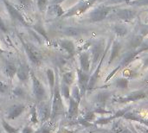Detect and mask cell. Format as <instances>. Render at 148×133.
I'll return each mask as SVG.
<instances>
[{
    "instance_id": "25",
    "label": "cell",
    "mask_w": 148,
    "mask_h": 133,
    "mask_svg": "<svg viewBox=\"0 0 148 133\" xmlns=\"http://www.w3.org/2000/svg\"><path fill=\"white\" fill-rule=\"evenodd\" d=\"M144 38L140 35L139 34H135L134 35L132 36V38L130 39L129 41V47H130V49H135L137 48L143 42Z\"/></svg>"
},
{
    "instance_id": "47",
    "label": "cell",
    "mask_w": 148,
    "mask_h": 133,
    "mask_svg": "<svg viewBox=\"0 0 148 133\" xmlns=\"http://www.w3.org/2000/svg\"><path fill=\"white\" fill-rule=\"evenodd\" d=\"M127 1H130V0H112L111 2H112V3H121V2H127Z\"/></svg>"
},
{
    "instance_id": "33",
    "label": "cell",
    "mask_w": 148,
    "mask_h": 133,
    "mask_svg": "<svg viewBox=\"0 0 148 133\" xmlns=\"http://www.w3.org/2000/svg\"><path fill=\"white\" fill-rule=\"evenodd\" d=\"M34 29H35L36 32H38L42 36H43L46 40H49V37H48V35H47V32L45 31V29H44L43 27H42V24L40 22L36 23L34 25Z\"/></svg>"
},
{
    "instance_id": "48",
    "label": "cell",
    "mask_w": 148,
    "mask_h": 133,
    "mask_svg": "<svg viewBox=\"0 0 148 133\" xmlns=\"http://www.w3.org/2000/svg\"><path fill=\"white\" fill-rule=\"evenodd\" d=\"M145 81L147 82V83H148V75L146 77V79H145Z\"/></svg>"
},
{
    "instance_id": "42",
    "label": "cell",
    "mask_w": 148,
    "mask_h": 133,
    "mask_svg": "<svg viewBox=\"0 0 148 133\" xmlns=\"http://www.w3.org/2000/svg\"><path fill=\"white\" fill-rule=\"evenodd\" d=\"M8 91V86L0 80V94H4Z\"/></svg>"
},
{
    "instance_id": "35",
    "label": "cell",
    "mask_w": 148,
    "mask_h": 133,
    "mask_svg": "<svg viewBox=\"0 0 148 133\" xmlns=\"http://www.w3.org/2000/svg\"><path fill=\"white\" fill-rule=\"evenodd\" d=\"M75 101H77V102H81V100H82V95H81V92H80V89H79V87H78V86L77 87H75L73 89H72V92H71V95H70Z\"/></svg>"
},
{
    "instance_id": "10",
    "label": "cell",
    "mask_w": 148,
    "mask_h": 133,
    "mask_svg": "<svg viewBox=\"0 0 148 133\" xmlns=\"http://www.w3.org/2000/svg\"><path fill=\"white\" fill-rule=\"evenodd\" d=\"M76 75L78 80V87L81 92L82 97H84L86 92L88 89V83L90 79V74L82 71L81 68L76 69Z\"/></svg>"
},
{
    "instance_id": "11",
    "label": "cell",
    "mask_w": 148,
    "mask_h": 133,
    "mask_svg": "<svg viewBox=\"0 0 148 133\" xmlns=\"http://www.w3.org/2000/svg\"><path fill=\"white\" fill-rule=\"evenodd\" d=\"M2 1L3 2V3H4V5H5L6 9H7V10H8L10 16V17L14 21H16V22L22 23L24 26H28L29 25L28 23L26 22V20L24 19V17L23 16V15L21 14V12L14 5H12L8 0H2Z\"/></svg>"
},
{
    "instance_id": "8",
    "label": "cell",
    "mask_w": 148,
    "mask_h": 133,
    "mask_svg": "<svg viewBox=\"0 0 148 133\" xmlns=\"http://www.w3.org/2000/svg\"><path fill=\"white\" fill-rule=\"evenodd\" d=\"M110 46H111V40L109 41V42L108 43V45H106V48H105V51H104V54L102 55V57L101 58L99 63L97 64L96 68H95V71L93 73V74L90 75V79H89V83H88V90H91L93 89L95 85L97 84L98 80H99V78H100V74H101V67H102V64L104 62V60L106 59V56L108 55V50L110 49Z\"/></svg>"
},
{
    "instance_id": "3",
    "label": "cell",
    "mask_w": 148,
    "mask_h": 133,
    "mask_svg": "<svg viewBox=\"0 0 148 133\" xmlns=\"http://www.w3.org/2000/svg\"><path fill=\"white\" fill-rule=\"evenodd\" d=\"M96 0H82L78 3H76L75 6H73L71 9H69L68 11L64 13V15L62 16V18H68V17H72L75 16L82 15L85 13L88 9H90Z\"/></svg>"
},
{
    "instance_id": "26",
    "label": "cell",
    "mask_w": 148,
    "mask_h": 133,
    "mask_svg": "<svg viewBox=\"0 0 148 133\" xmlns=\"http://www.w3.org/2000/svg\"><path fill=\"white\" fill-rule=\"evenodd\" d=\"M75 76H76V74L73 71H69V72L64 73L62 74V83H64V84H66V85L70 87L74 83V81L75 80Z\"/></svg>"
},
{
    "instance_id": "43",
    "label": "cell",
    "mask_w": 148,
    "mask_h": 133,
    "mask_svg": "<svg viewBox=\"0 0 148 133\" xmlns=\"http://www.w3.org/2000/svg\"><path fill=\"white\" fill-rule=\"evenodd\" d=\"M0 30L3 31V32H4V33H7V31H8L7 27H6L4 22H3V20L2 19L1 16H0Z\"/></svg>"
},
{
    "instance_id": "50",
    "label": "cell",
    "mask_w": 148,
    "mask_h": 133,
    "mask_svg": "<svg viewBox=\"0 0 148 133\" xmlns=\"http://www.w3.org/2000/svg\"><path fill=\"white\" fill-rule=\"evenodd\" d=\"M147 23H148V19H147Z\"/></svg>"
},
{
    "instance_id": "34",
    "label": "cell",
    "mask_w": 148,
    "mask_h": 133,
    "mask_svg": "<svg viewBox=\"0 0 148 133\" xmlns=\"http://www.w3.org/2000/svg\"><path fill=\"white\" fill-rule=\"evenodd\" d=\"M85 30L83 29H76V28H69L65 30V34L68 35H72V36H76L79 35L82 33H84Z\"/></svg>"
},
{
    "instance_id": "18",
    "label": "cell",
    "mask_w": 148,
    "mask_h": 133,
    "mask_svg": "<svg viewBox=\"0 0 148 133\" xmlns=\"http://www.w3.org/2000/svg\"><path fill=\"white\" fill-rule=\"evenodd\" d=\"M58 43H59V46H61L69 54V55L70 57H73L75 55L76 48H75V45L73 42V41L68 40V39H63V40H59Z\"/></svg>"
},
{
    "instance_id": "19",
    "label": "cell",
    "mask_w": 148,
    "mask_h": 133,
    "mask_svg": "<svg viewBox=\"0 0 148 133\" xmlns=\"http://www.w3.org/2000/svg\"><path fill=\"white\" fill-rule=\"evenodd\" d=\"M113 131L115 133H139L135 130V127L134 126V125L130 124L129 127L125 126L123 124H121L120 121H116L114 124L113 126Z\"/></svg>"
},
{
    "instance_id": "12",
    "label": "cell",
    "mask_w": 148,
    "mask_h": 133,
    "mask_svg": "<svg viewBox=\"0 0 148 133\" xmlns=\"http://www.w3.org/2000/svg\"><path fill=\"white\" fill-rule=\"evenodd\" d=\"M130 110V107H127L126 109H122V110H119L118 112H116L114 114H113L112 116H109V117H103V118H101L99 119H97L95 124V125H107V124H109L113 121H115L117 120L118 119H121V118H123V116Z\"/></svg>"
},
{
    "instance_id": "2",
    "label": "cell",
    "mask_w": 148,
    "mask_h": 133,
    "mask_svg": "<svg viewBox=\"0 0 148 133\" xmlns=\"http://www.w3.org/2000/svg\"><path fill=\"white\" fill-rule=\"evenodd\" d=\"M116 8L114 6H111V5H100L98 7H96L95 9H94L88 15L89 16V20L92 23H98V22H101L103 20H105L109 14L114 10Z\"/></svg>"
},
{
    "instance_id": "29",
    "label": "cell",
    "mask_w": 148,
    "mask_h": 133,
    "mask_svg": "<svg viewBox=\"0 0 148 133\" xmlns=\"http://www.w3.org/2000/svg\"><path fill=\"white\" fill-rule=\"evenodd\" d=\"M136 33L141 35L143 38L148 36V23H139L136 27Z\"/></svg>"
},
{
    "instance_id": "15",
    "label": "cell",
    "mask_w": 148,
    "mask_h": 133,
    "mask_svg": "<svg viewBox=\"0 0 148 133\" xmlns=\"http://www.w3.org/2000/svg\"><path fill=\"white\" fill-rule=\"evenodd\" d=\"M122 48V44L121 42L119 41V39L115 38L114 40V42L111 43V47H110V56L108 59V65H111L113 63V61L118 57L121 50Z\"/></svg>"
},
{
    "instance_id": "38",
    "label": "cell",
    "mask_w": 148,
    "mask_h": 133,
    "mask_svg": "<svg viewBox=\"0 0 148 133\" xmlns=\"http://www.w3.org/2000/svg\"><path fill=\"white\" fill-rule=\"evenodd\" d=\"M23 9H29L30 7V0H16Z\"/></svg>"
},
{
    "instance_id": "23",
    "label": "cell",
    "mask_w": 148,
    "mask_h": 133,
    "mask_svg": "<svg viewBox=\"0 0 148 133\" xmlns=\"http://www.w3.org/2000/svg\"><path fill=\"white\" fill-rule=\"evenodd\" d=\"M16 69H17V67H16V65L14 63H12V62L6 63L5 67H4V72L10 80H12L14 78V76L16 74Z\"/></svg>"
},
{
    "instance_id": "13",
    "label": "cell",
    "mask_w": 148,
    "mask_h": 133,
    "mask_svg": "<svg viewBox=\"0 0 148 133\" xmlns=\"http://www.w3.org/2000/svg\"><path fill=\"white\" fill-rule=\"evenodd\" d=\"M38 118L42 122H46L49 119H50L51 117V106H49V104H48L45 101H42L40 103L39 110L37 112Z\"/></svg>"
},
{
    "instance_id": "40",
    "label": "cell",
    "mask_w": 148,
    "mask_h": 133,
    "mask_svg": "<svg viewBox=\"0 0 148 133\" xmlns=\"http://www.w3.org/2000/svg\"><path fill=\"white\" fill-rule=\"evenodd\" d=\"M138 48L141 50L142 53H143V52H146V51H148V39H147V40H143L142 43H141Z\"/></svg>"
},
{
    "instance_id": "49",
    "label": "cell",
    "mask_w": 148,
    "mask_h": 133,
    "mask_svg": "<svg viewBox=\"0 0 148 133\" xmlns=\"http://www.w3.org/2000/svg\"><path fill=\"white\" fill-rule=\"evenodd\" d=\"M2 52H3V51H2V49H1V48H0V54H2Z\"/></svg>"
},
{
    "instance_id": "46",
    "label": "cell",
    "mask_w": 148,
    "mask_h": 133,
    "mask_svg": "<svg viewBox=\"0 0 148 133\" xmlns=\"http://www.w3.org/2000/svg\"><path fill=\"white\" fill-rule=\"evenodd\" d=\"M148 67V56L147 57H146L145 59H144V61H143V68H147Z\"/></svg>"
},
{
    "instance_id": "27",
    "label": "cell",
    "mask_w": 148,
    "mask_h": 133,
    "mask_svg": "<svg viewBox=\"0 0 148 133\" xmlns=\"http://www.w3.org/2000/svg\"><path fill=\"white\" fill-rule=\"evenodd\" d=\"M46 75L49 80V88H50V94L52 96L53 93V90H54V87L56 84V75H55V72L53 71V69L49 68L46 71Z\"/></svg>"
},
{
    "instance_id": "9",
    "label": "cell",
    "mask_w": 148,
    "mask_h": 133,
    "mask_svg": "<svg viewBox=\"0 0 148 133\" xmlns=\"http://www.w3.org/2000/svg\"><path fill=\"white\" fill-rule=\"evenodd\" d=\"M114 11H115V16L118 19L128 23L134 20L138 15L137 10L132 8H119V9H115Z\"/></svg>"
},
{
    "instance_id": "20",
    "label": "cell",
    "mask_w": 148,
    "mask_h": 133,
    "mask_svg": "<svg viewBox=\"0 0 148 133\" xmlns=\"http://www.w3.org/2000/svg\"><path fill=\"white\" fill-rule=\"evenodd\" d=\"M69 110H68V117L69 119H74L78 115L80 103L75 101L71 96L69 99Z\"/></svg>"
},
{
    "instance_id": "4",
    "label": "cell",
    "mask_w": 148,
    "mask_h": 133,
    "mask_svg": "<svg viewBox=\"0 0 148 133\" xmlns=\"http://www.w3.org/2000/svg\"><path fill=\"white\" fill-rule=\"evenodd\" d=\"M30 79L32 81V90H33L34 97L36 102L41 103L42 101H45V99L47 97L46 89L44 86L41 83V81L37 79V77L35 75L32 70H30Z\"/></svg>"
},
{
    "instance_id": "30",
    "label": "cell",
    "mask_w": 148,
    "mask_h": 133,
    "mask_svg": "<svg viewBox=\"0 0 148 133\" xmlns=\"http://www.w3.org/2000/svg\"><path fill=\"white\" fill-rule=\"evenodd\" d=\"M1 124H2L3 129L7 133H19V129L18 128H16V127L12 126L4 119H1Z\"/></svg>"
},
{
    "instance_id": "39",
    "label": "cell",
    "mask_w": 148,
    "mask_h": 133,
    "mask_svg": "<svg viewBox=\"0 0 148 133\" xmlns=\"http://www.w3.org/2000/svg\"><path fill=\"white\" fill-rule=\"evenodd\" d=\"M34 133H51V132H50V129H49V125H43L41 128H39L38 130L35 131Z\"/></svg>"
},
{
    "instance_id": "28",
    "label": "cell",
    "mask_w": 148,
    "mask_h": 133,
    "mask_svg": "<svg viewBox=\"0 0 148 133\" xmlns=\"http://www.w3.org/2000/svg\"><path fill=\"white\" fill-rule=\"evenodd\" d=\"M114 86L120 89H127L129 86V80L125 77H121L115 80Z\"/></svg>"
},
{
    "instance_id": "31",
    "label": "cell",
    "mask_w": 148,
    "mask_h": 133,
    "mask_svg": "<svg viewBox=\"0 0 148 133\" xmlns=\"http://www.w3.org/2000/svg\"><path fill=\"white\" fill-rule=\"evenodd\" d=\"M128 5L133 7H145L148 6V0H130L126 2Z\"/></svg>"
},
{
    "instance_id": "14",
    "label": "cell",
    "mask_w": 148,
    "mask_h": 133,
    "mask_svg": "<svg viewBox=\"0 0 148 133\" xmlns=\"http://www.w3.org/2000/svg\"><path fill=\"white\" fill-rule=\"evenodd\" d=\"M25 110V106L23 104H16L10 106L7 110V119H16L20 117Z\"/></svg>"
},
{
    "instance_id": "51",
    "label": "cell",
    "mask_w": 148,
    "mask_h": 133,
    "mask_svg": "<svg viewBox=\"0 0 148 133\" xmlns=\"http://www.w3.org/2000/svg\"><path fill=\"white\" fill-rule=\"evenodd\" d=\"M0 133H2V132H1V130H0Z\"/></svg>"
},
{
    "instance_id": "36",
    "label": "cell",
    "mask_w": 148,
    "mask_h": 133,
    "mask_svg": "<svg viewBox=\"0 0 148 133\" xmlns=\"http://www.w3.org/2000/svg\"><path fill=\"white\" fill-rule=\"evenodd\" d=\"M36 106H33L31 107V111H30V114H31V122L33 124H37L38 123V114L36 109Z\"/></svg>"
},
{
    "instance_id": "41",
    "label": "cell",
    "mask_w": 148,
    "mask_h": 133,
    "mask_svg": "<svg viewBox=\"0 0 148 133\" xmlns=\"http://www.w3.org/2000/svg\"><path fill=\"white\" fill-rule=\"evenodd\" d=\"M135 128H137L136 129V131L137 132H141L142 133H148V128L147 127H146L145 125H140V124H138V125H134Z\"/></svg>"
},
{
    "instance_id": "17",
    "label": "cell",
    "mask_w": 148,
    "mask_h": 133,
    "mask_svg": "<svg viewBox=\"0 0 148 133\" xmlns=\"http://www.w3.org/2000/svg\"><path fill=\"white\" fill-rule=\"evenodd\" d=\"M16 75L22 82H26L29 80V78L30 77V69H29V66L25 63L20 64L16 69Z\"/></svg>"
},
{
    "instance_id": "22",
    "label": "cell",
    "mask_w": 148,
    "mask_h": 133,
    "mask_svg": "<svg viewBox=\"0 0 148 133\" xmlns=\"http://www.w3.org/2000/svg\"><path fill=\"white\" fill-rule=\"evenodd\" d=\"M111 96V93L108 91H102L100 92L97 96H96V102L100 106H104V105L106 104V102L108 100L109 97Z\"/></svg>"
},
{
    "instance_id": "24",
    "label": "cell",
    "mask_w": 148,
    "mask_h": 133,
    "mask_svg": "<svg viewBox=\"0 0 148 133\" xmlns=\"http://www.w3.org/2000/svg\"><path fill=\"white\" fill-rule=\"evenodd\" d=\"M49 10L50 14L56 16L57 17L62 16L65 13V11L63 10V9L62 8V6L60 4H49Z\"/></svg>"
},
{
    "instance_id": "6",
    "label": "cell",
    "mask_w": 148,
    "mask_h": 133,
    "mask_svg": "<svg viewBox=\"0 0 148 133\" xmlns=\"http://www.w3.org/2000/svg\"><path fill=\"white\" fill-rule=\"evenodd\" d=\"M23 45V48L25 49V52L29 59V61L36 66H39L41 63H42V55L41 54V52L36 48L34 47L33 45L28 43V42H25L23 38H20Z\"/></svg>"
},
{
    "instance_id": "16",
    "label": "cell",
    "mask_w": 148,
    "mask_h": 133,
    "mask_svg": "<svg viewBox=\"0 0 148 133\" xmlns=\"http://www.w3.org/2000/svg\"><path fill=\"white\" fill-rule=\"evenodd\" d=\"M79 61H80V68L87 73H89L90 67H91V59H90V53L88 52H82L79 55Z\"/></svg>"
},
{
    "instance_id": "1",
    "label": "cell",
    "mask_w": 148,
    "mask_h": 133,
    "mask_svg": "<svg viewBox=\"0 0 148 133\" xmlns=\"http://www.w3.org/2000/svg\"><path fill=\"white\" fill-rule=\"evenodd\" d=\"M52 103H51V117L50 120L51 122H54L59 117L62 115H64L65 113V107L62 100V95L61 93L60 85H59V80L58 76L56 75V84L54 87L53 93H52Z\"/></svg>"
},
{
    "instance_id": "44",
    "label": "cell",
    "mask_w": 148,
    "mask_h": 133,
    "mask_svg": "<svg viewBox=\"0 0 148 133\" xmlns=\"http://www.w3.org/2000/svg\"><path fill=\"white\" fill-rule=\"evenodd\" d=\"M34 130L30 127V126H25L23 130H22V133H34Z\"/></svg>"
},
{
    "instance_id": "5",
    "label": "cell",
    "mask_w": 148,
    "mask_h": 133,
    "mask_svg": "<svg viewBox=\"0 0 148 133\" xmlns=\"http://www.w3.org/2000/svg\"><path fill=\"white\" fill-rule=\"evenodd\" d=\"M105 48H106V45H105V41L103 39H101L93 44L91 51H90L91 67L93 68H96L97 64L99 63L101 58L102 57L104 54Z\"/></svg>"
},
{
    "instance_id": "7",
    "label": "cell",
    "mask_w": 148,
    "mask_h": 133,
    "mask_svg": "<svg viewBox=\"0 0 148 133\" xmlns=\"http://www.w3.org/2000/svg\"><path fill=\"white\" fill-rule=\"evenodd\" d=\"M146 97H147V93L143 90H137V91L131 92L125 96L115 97L113 99V102L118 103V104H126V103H129V102L139 101L140 100L145 99Z\"/></svg>"
},
{
    "instance_id": "21",
    "label": "cell",
    "mask_w": 148,
    "mask_h": 133,
    "mask_svg": "<svg viewBox=\"0 0 148 133\" xmlns=\"http://www.w3.org/2000/svg\"><path fill=\"white\" fill-rule=\"evenodd\" d=\"M113 30L114 32V34L119 36V37H124L128 34V29L126 25L122 24V23H116L114 24Z\"/></svg>"
},
{
    "instance_id": "37",
    "label": "cell",
    "mask_w": 148,
    "mask_h": 133,
    "mask_svg": "<svg viewBox=\"0 0 148 133\" xmlns=\"http://www.w3.org/2000/svg\"><path fill=\"white\" fill-rule=\"evenodd\" d=\"M36 2H37V7L39 10L43 11L48 6L49 0H36Z\"/></svg>"
},
{
    "instance_id": "32",
    "label": "cell",
    "mask_w": 148,
    "mask_h": 133,
    "mask_svg": "<svg viewBox=\"0 0 148 133\" xmlns=\"http://www.w3.org/2000/svg\"><path fill=\"white\" fill-rule=\"evenodd\" d=\"M60 89H61V93H62V97H64V99H66V100H69L70 98V95H71V92H70L69 86L62 83L60 86Z\"/></svg>"
},
{
    "instance_id": "45",
    "label": "cell",
    "mask_w": 148,
    "mask_h": 133,
    "mask_svg": "<svg viewBox=\"0 0 148 133\" xmlns=\"http://www.w3.org/2000/svg\"><path fill=\"white\" fill-rule=\"evenodd\" d=\"M64 1L65 0H49V4H60Z\"/></svg>"
}]
</instances>
